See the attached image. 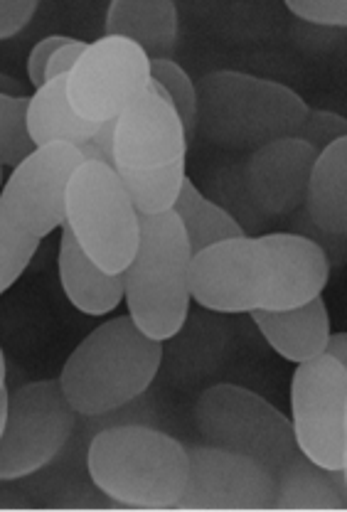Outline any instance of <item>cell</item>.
<instances>
[{
	"label": "cell",
	"instance_id": "1",
	"mask_svg": "<svg viewBox=\"0 0 347 512\" xmlns=\"http://www.w3.org/2000/svg\"><path fill=\"white\" fill-rule=\"evenodd\" d=\"M328 254L293 232L239 237L192 254L190 296L215 313L291 311L328 286Z\"/></svg>",
	"mask_w": 347,
	"mask_h": 512
},
{
	"label": "cell",
	"instance_id": "2",
	"mask_svg": "<svg viewBox=\"0 0 347 512\" xmlns=\"http://www.w3.org/2000/svg\"><path fill=\"white\" fill-rule=\"evenodd\" d=\"M195 131L227 151H256L296 138L311 106L293 89L254 74L210 72L200 79Z\"/></svg>",
	"mask_w": 347,
	"mask_h": 512
},
{
	"label": "cell",
	"instance_id": "3",
	"mask_svg": "<svg viewBox=\"0 0 347 512\" xmlns=\"http://www.w3.org/2000/svg\"><path fill=\"white\" fill-rule=\"evenodd\" d=\"M163 343L148 338L128 316L92 330L64 362L60 387L72 409L101 416L126 407L156 380Z\"/></svg>",
	"mask_w": 347,
	"mask_h": 512
},
{
	"label": "cell",
	"instance_id": "4",
	"mask_svg": "<svg viewBox=\"0 0 347 512\" xmlns=\"http://www.w3.org/2000/svg\"><path fill=\"white\" fill-rule=\"evenodd\" d=\"M94 485L124 508L173 510L188 483V448L151 426H111L89 444Z\"/></svg>",
	"mask_w": 347,
	"mask_h": 512
},
{
	"label": "cell",
	"instance_id": "5",
	"mask_svg": "<svg viewBox=\"0 0 347 512\" xmlns=\"http://www.w3.org/2000/svg\"><path fill=\"white\" fill-rule=\"evenodd\" d=\"M188 136L170 104L146 92L114 124V173L138 215L173 210L185 180Z\"/></svg>",
	"mask_w": 347,
	"mask_h": 512
},
{
	"label": "cell",
	"instance_id": "6",
	"mask_svg": "<svg viewBox=\"0 0 347 512\" xmlns=\"http://www.w3.org/2000/svg\"><path fill=\"white\" fill-rule=\"evenodd\" d=\"M138 249L126 266L128 318L148 338L165 343L183 330L190 308V242L173 210L138 217Z\"/></svg>",
	"mask_w": 347,
	"mask_h": 512
},
{
	"label": "cell",
	"instance_id": "7",
	"mask_svg": "<svg viewBox=\"0 0 347 512\" xmlns=\"http://www.w3.org/2000/svg\"><path fill=\"white\" fill-rule=\"evenodd\" d=\"M138 217L111 165L84 160L74 170L64 200V224L104 274H124L136 256Z\"/></svg>",
	"mask_w": 347,
	"mask_h": 512
},
{
	"label": "cell",
	"instance_id": "8",
	"mask_svg": "<svg viewBox=\"0 0 347 512\" xmlns=\"http://www.w3.org/2000/svg\"><path fill=\"white\" fill-rule=\"evenodd\" d=\"M195 424L207 446L252 458L276 478L301 453L291 419L239 384L205 389L195 404Z\"/></svg>",
	"mask_w": 347,
	"mask_h": 512
},
{
	"label": "cell",
	"instance_id": "9",
	"mask_svg": "<svg viewBox=\"0 0 347 512\" xmlns=\"http://www.w3.org/2000/svg\"><path fill=\"white\" fill-rule=\"evenodd\" d=\"M77 412L60 380H40L8 392L0 436V480H20L42 471L72 439Z\"/></svg>",
	"mask_w": 347,
	"mask_h": 512
},
{
	"label": "cell",
	"instance_id": "10",
	"mask_svg": "<svg viewBox=\"0 0 347 512\" xmlns=\"http://www.w3.org/2000/svg\"><path fill=\"white\" fill-rule=\"evenodd\" d=\"M291 429L308 461L325 471L347 468V365L323 352L296 367Z\"/></svg>",
	"mask_w": 347,
	"mask_h": 512
},
{
	"label": "cell",
	"instance_id": "11",
	"mask_svg": "<svg viewBox=\"0 0 347 512\" xmlns=\"http://www.w3.org/2000/svg\"><path fill=\"white\" fill-rule=\"evenodd\" d=\"M151 87V60L124 37L104 35L87 45L67 74V99L74 114L92 124L116 121Z\"/></svg>",
	"mask_w": 347,
	"mask_h": 512
},
{
	"label": "cell",
	"instance_id": "12",
	"mask_svg": "<svg viewBox=\"0 0 347 512\" xmlns=\"http://www.w3.org/2000/svg\"><path fill=\"white\" fill-rule=\"evenodd\" d=\"M84 160V153L72 143H47L35 148L13 168V175L0 192V205L25 232L42 242L64 224L69 178Z\"/></svg>",
	"mask_w": 347,
	"mask_h": 512
},
{
	"label": "cell",
	"instance_id": "13",
	"mask_svg": "<svg viewBox=\"0 0 347 512\" xmlns=\"http://www.w3.org/2000/svg\"><path fill=\"white\" fill-rule=\"evenodd\" d=\"M188 448V483L175 510H274L276 476L239 453Z\"/></svg>",
	"mask_w": 347,
	"mask_h": 512
},
{
	"label": "cell",
	"instance_id": "14",
	"mask_svg": "<svg viewBox=\"0 0 347 512\" xmlns=\"http://www.w3.org/2000/svg\"><path fill=\"white\" fill-rule=\"evenodd\" d=\"M316 158L318 153L298 138L256 148L242 175L252 205L266 217L293 215L306 200Z\"/></svg>",
	"mask_w": 347,
	"mask_h": 512
},
{
	"label": "cell",
	"instance_id": "15",
	"mask_svg": "<svg viewBox=\"0 0 347 512\" xmlns=\"http://www.w3.org/2000/svg\"><path fill=\"white\" fill-rule=\"evenodd\" d=\"M178 8L173 0H114L104 30L141 47L148 60H170L178 45Z\"/></svg>",
	"mask_w": 347,
	"mask_h": 512
},
{
	"label": "cell",
	"instance_id": "16",
	"mask_svg": "<svg viewBox=\"0 0 347 512\" xmlns=\"http://www.w3.org/2000/svg\"><path fill=\"white\" fill-rule=\"evenodd\" d=\"M249 316L266 343L296 365L323 355L330 338V316L320 296L291 311H252Z\"/></svg>",
	"mask_w": 347,
	"mask_h": 512
},
{
	"label": "cell",
	"instance_id": "17",
	"mask_svg": "<svg viewBox=\"0 0 347 512\" xmlns=\"http://www.w3.org/2000/svg\"><path fill=\"white\" fill-rule=\"evenodd\" d=\"M60 284L77 311L87 316H106L124 298V276L104 274L99 266L82 252L72 229L62 224L60 242Z\"/></svg>",
	"mask_w": 347,
	"mask_h": 512
},
{
	"label": "cell",
	"instance_id": "18",
	"mask_svg": "<svg viewBox=\"0 0 347 512\" xmlns=\"http://www.w3.org/2000/svg\"><path fill=\"white\" fill-rule=\"evenodd\" d=\"M99 128L101 124H92L74 114L67 99V77L42 84L30 96L28 133L35 148L47 146V143H72L87 158V148L92 146V138Z\"/></svg>",
	"mask_w": 347,
	"mask_h": 512
},
{
	"label": "cell",
	"instance_id": "19",
	"mask_svg": "<svg viewBox=\"0 0 347 512\" xmlns=\"http://www.w3.org/2000/svg\"><path fill=\"white\" fill-rule=\"evenodd\" d=\"M306 215L330 237L347 234V141L330 143L318 153L306 190Z\"/></svg>",
	"mask_w": 347,
	"mask_h": 512
},
{
	"label": "cell",
	"instance_id": "20",
	"mask_svg": "<svg viewBox=\"0 0 347 512\" xmlns=\"http://www.w3.org/2000/svg\"><path fill=\"white\" fill-rule=\"evenodd\" d=\"M345 498L330 471L298 453L276 478L274 510H345Z\"/></svg>",
	"mask_w": 347,
	"mask_h": 512
},
{
	"label": "cell",
	"instance_id": "21",
	"mask_svg": "<svg viewBox=\"0 0 347 512\" xmlns=\"http://www.w3.org/2000/svg\"><path fill=\"white\" fill-rule=\"evenodd\" d=\"M173 212L180 217L185 229V237L190 242V252L197 254L212 244L227 242V239L249 237L239 222L224 210L217 202L207 200L200 190L192 185V180L185 175L183 188H180L178 200H175Z\"/></svg>",
	"mask_w": 347,
	"mask_h": 512
},
{
	"label": "cell",
	"instance_id": "22",
	"mask_svg": "<svg viewBox=\"0 0 347 512\" xmlns=\"http://www.w3.org/2000/svg\"><path fill=\"white\" fill-rule=\"evenodd\" d=\"M28 106L30 96L0 94V165L15 168L35 151L28 133Z\"/></svg>",
	"mask_w": 347,
	"mask_h": 512
},
{
	"label": "cell",
	"instance_id": "23",
	"mask_svg": "<svg viewBox=\"0 0 347 512\" xmlns=\"http://www.w3.org/2000/svg\"><path fill=\"white\" fill-rule=\"evenodd\" d=\"M37 247H40V239L25 232L0 205V296L23 276Z\"/></svg>",
	"mask_w": 347,
	"mask_h": 512
},
{
	"label": "cell",
	"instance_id": "24",
	"mask_svg": "<svg viewBox=\"0 0 347 512\" xmlns=\"http://www.w3.org/2000/svg\"><path fill=\"white\" fill-rule=\"evenodd\" d=\"M151 79H156L173 101V109L178 114L180 124L185 128V136H195V116H197V92L195 82L188 77L183 67L173 60H153Z\"/></svg>",
	"mask_w": 347,
	"mask_h": 512
},
{
	"label": "cell",
	"instance_id": "25",
	"mask_svg": "<svg viewBox=\"0 0 347 512\" xmlns=\"http://www.w3.org/2000/svg\"><path fill=\"white\" fill-rule=\"evenodd\" d=\"M347 133V121L345 116L333 114V111L323 109H311L308 111L306 124L298 131V141L308 143L316 153H323L330 143L340 141Z\"/></svg>",
	"mask_w": 347,
	"mask_h": 512
},
{
	"label": "cell",
	"instance_id": "26",
	"mask_svg": "<svg viewBox=\"0 0 347 512\" xmlns=\"http://www.w3.org/2000/svg\"><path fill=\"white\" fill-rule=\"evenodd\" d=\"M286 8L296 18L320 28H345L347 3L345 0H288Z\"/></svg>",
	"mask_w": 347,
	"mask_h": 512
},
{
	"label": "cell",
	"instance_id": "27",
	"mask_svg": "<svg viewBox=\"0 0 347 512\" xmlns=\"http://www.w3.org/2000/svg\"><path fill=\"white\" fill-rule=\"evenodd\" d=\"M35 13V0H0V40L23 32Z\"/></svg>",
	"mask_w": 347,
	"mask_h": 512
},
{
	"label": "cell",
	"instance_id": "28",
	"mask_svg": "<svg viewBox=\"0 0 347 512\" xmlns=\"http://www.w3.org/2000/svg\"><path fill=\"white\" fill-rule=\"evenodd\" d=\"M69 40H72V37L50 35L32 47V52L28 57V79H30L32 87H35V92L42 87V84H45V72H47V64H50V60H52V55H55L62 45H67Z\"/></svg>",
	"mask_w": 347,
	"mask_h": 512
},
{
	"label": "cell",
	"instance_id": "29",
	"mask_svg": "<svg viewBox=\"0 0 347 512\" xmlns=\"http://www.w3.org/2000/svg\"><path fill=\"white\" fill-rule=\"evenodd\" d=\"M84 50H87V42L82 40H69L67 45H62L60 50L52 55L50 64H47V72H45V84L52 82V79L57 77H67L69 72H72V67L77 64L79 57L84 55Z\"/></svg>",
	"mask_w": 347,
	"mask_h": 512
},
{
	"label": "cell",
	"instance_id": "30",
	"mask_svg": "<svg viewBox=\"0 0 347 512\" xmlns=\"http://www.w3.org/2000/svg\"><path fill=\"white\" fill-rule=\"evenodd\" d=\"M325 355H330L333 360L343 362V365H347V335L345 333H330L328 343H325Z\"/></svg>",
	"mask_w": 347,
	"mask_h": 512
},
{
	"label": "cell",
	"instance_id": "31",
	"mask_svg": "<svg viewBox=\"0 0 347 512\" xmlns=\"http://www.w3.org/2000/svg\"><path fill=\"white\" fill-rule=\"evenodd\" d=\"M0 94H5V96H25L23 94V87H20V84L15 82L13 77H8V74H0Z\"/></svg>",
	"mask_w": 347,
	"mask_h": 512
},
{
	"label": "cell",
	"instance_id": "32",
	"mask_svg": "<svg viewBox=\"0 0 347 512\" xmlns=\"http://www.w3.org/2000/svg\"><path fill=\"white\" fill-rule=\"evenodd\" d=\"M5 414H8V392H3V394H0V436H3Z\"/></svg>",
	"mask_w": 347,
	"mask_h": 512
},
{
	"label": "cell",
	"instance_id": "33",
	"mask_svg": "<svg viewBox=\"0 0 347 512\" xmlns=\"http://www.w3.org/2000/svg\"><path fill=\"white\" fill-rule=\"evenodd\" d=\"M5 392V355L3 348H0V394Z\"/></svg>",
	"mask_w": 347,
	"mask_h": 512
},
{
	"label": "cell",
	"instance_id": "34",
	"mask_svg": "<svg viewBox=\"0 0 347 512\" xmlns=\"http://www.w3.org/2000/svg\"><path fill=\"white\" fill-rule=\"evenodd\" d=\"M0 185H3V165H0Z\"/></svg>",
	"mask_w": 347,
	"mask_h": 512
}]
</instances>
